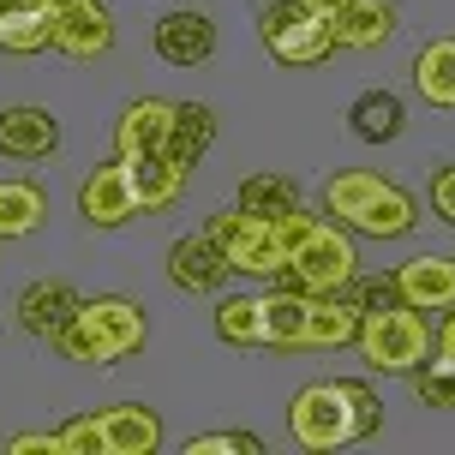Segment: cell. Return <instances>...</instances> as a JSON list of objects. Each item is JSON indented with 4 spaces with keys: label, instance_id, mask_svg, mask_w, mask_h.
I'll return each instance as SVG.
<instances>
[{
    "label": "cell",
    "instance_id": "obj_1",
    "mask_svg": "<svg viewBox=\"0 0 455 455\" xmlns=\"http://www.w3.org/2000/svg\"><path fill=\"white\" fill-rule=\"evenodd\" d=\"M288 432L299 450H347L384 432V402L354 378H330V384H306L288 402Z\"/></svg>",
    "mask_w": 455,
    "mask_h": 455
},
{
    "label": "cell",
    "instance_id": "obj_2",
    "mask_svg": "<svg viewBox=\"0 0 455 455\" xmlns=\"http://www.w3.org/2000/svg\"><path fill=\"white\" fill-rule=\"evenodd\" d=\"M150 336V323H144V306L120 294H96V299H78V312H72L60 330H54V347L67 354V360H84V365H114L138 354Z\"/></svg>",
    "mask_w": 455,
    "mask_h": 455
},
{
    "label": "cell",
    "instance_id": "obj_3",
    "mask_svg": "<svg viewBox=\"0 0 455 455\" xmlns=\"http://www.w3.org/2000/svg\"><path fill=\"white\" fill-rule=\"evenodd\" d=\"M360 275V251L347 240L341 222H312L288 246V264H282V288H299V294H341L347 282Z\"/></svg>",
    "mask_w": 455,
    "mask_h": 455
},
{
    "label": "cell",
    "instance_id": "obj_4",
    "mask_svg": "<svg viewBox=\"0 0 455 455\" xmlns=\"http://www.w3.org/2000/svg\"><path fill=\"white\" fill-rule=\"evenodd\" d=\"M354 341H360L371 371H413L419 360H432V323H426V312H413V306L365 312Z\"/></svg>",
    "mask_w": 455,
    "mask_h": 455
},
{
    "label": "cell",
    "instance_id": "obj_5",
    "mask_svg": "<svg viewBox=\"0 0 455 455\" xmlns=\"http://www.w3.org/2000/svg\"><path fill=\"white\" fill-rule=\"evenodd\" d=\"M258 36L270 48V60H282V67H318V60L336 54L330 19L312 12V6H299V0H270L258 12Z\"/></svg>",
    "mask_w": 455,
    "mask_h": 455
},
{
    "label": "cell",
    "instance_id": "obj_6",
    "mask_svg": "<svg viewBox=\"0 0 455 455\" xmlns=\"http://www.w3.org/2000/svg\"><path fill=\"white\" fill-rule=\"evenodd\" d=\"M210 240L222 246L234 275H282V264H288L282 222H264V216H251V210H240V204L222 210V216L210 222Z\"/></svg>",
    "mask_w": 455,
    "mask_h": 455
},
{
    "label": "cell",
    "instance_id": "obj_7",
    "mask_svg": "<svg viewBox=\"0 0 455 455\" xmlns=\"http://www.w3.org/2000/svg\"><path fill=\"white\" fill-rule=\"evenodd\" d=\"M12 312H19V330H24V336L54 341V330L78 312V288H72L67 275H36V282H24V288H19Z\"/></svg>",
    "mask_w": 455,
    "mask_h": 455
},
{
    "label": "cell",
    "instance_id": "obj_8",
    "mask_svg": "<svg viewBox=\"0 0 455 455\" xmlns=\"http://www.w3.org/2000/svg\"><path fill=\"white\" fill-rule=\"evenodd\" d=\"M156 54L168 60V67H204L210 54H216V24H210V12H198V6H174V12H162L156 19Z\"/></svg>",
    "mask_w": 455,
    "mask_h": 455
},
{
    "label": "cell",
    "instance_id": "obj_9",
    "mask_svg": "<svg viewBox=\"0 0 455 455\" xmlns=\"http://www.w3.org/2000/svg\"><path fill=\"white\" fill-rule=\"evenodd\" d=\"M78 210H84V222H91V228L132 222V216H138V192H132L126 162H102L96 174H84V186H78Z\"/></svg>",
    "mask_w": 455,
    "mask_h": 455
},
{
    "label": "cell",
    "instance_id": "obj_10",
    "mask_svg": "<svg viewBox=\"0 0 455 455\" xmlns=\"http://www.w3.org/2000/svg\"><path fill=\"white\" fill-rule=\"evenodd\" d=\"M228 258L222 246L210 240V234H180L174 246H168V282L180 288V294H216L228 282Z\"/></svg>",
    "mask_w": 455,
    "mask_h": 455
},
{
    "label": "cell",
    "instance_id": "obj_11",
    "mask_svg": "<svg viewBox=\"0 0 455 455\" xmlns=\"http://www.w3.org/2000/svg\"><path fill=\"white\" fill-rule=\"evenodd\" d=\"M395 294L413 312H450L455 306V258H437V251H419L395 270Z\"/></svg>",
    "mask_w": 455,
    "mask_h": 455
},
{
    "label": "cell",
    "instance_id": "obj_12",
    "mask_svg": "<svg viewBox=\"0 0 455 455\" xmlns=\"http://www.w3.org/2000/svg\"><path fill=\"white\" fill-rule=\"evenodd\" d=\"M60 144V120L36 102H19V108H0V156L12 162H43L54 156Z\"/></svg>",
    "mask_w": 455,
    "mask_h": 455
},
{
    "label": "cell",
    "instance_id": "obj_13",
    "mask_svg": "<svg viewBox=\"0 0 455 455\" xmlns=\"http://www.w3.org/2000/svg\"><path fill=\"white\" fill-rule=\"evenodd\" d=\"M126 162V174H132V192H138V210H174L186 192V174L180 162L168 156V150H144V156H120Z\"/></svg>",
    "mask_w": 455,
    "mask_h": 455
},
{
    "label": "cell",
    "instance_id": "obj_14",
    "mask_svg": "<svg viewBox=\"0 0 455 455\" xmlns=\"http://www.w3.org/2000/svg\"><path fill=\"white\" fill-rule=\"evenodd\" d=\"M54 48L72 54V60H96V54H108L114 48V19L102 0H84V6H72L54 19Z\"/></svg>",
    "mask_w": 455,
    "mask_h": 455
},
{
    "label": "cell",
    "instance_id": "obj_15",
    "mask_svg": "<svg viewBox=\"0 0 455 455\" xmlns=\"http://www.w3.org/2000/svg\"><path fill=\"white\" fill-rule=\"evenodd\" d=\"M168 120H174V102H162V96H138V102H126L120 120H114V150H120V156L162 150V144H168Z\"/></svg>",
    "mask_w": 455,
    "mask_h": 455
},
{
    "label": "cell",
    "instance_id": "obj_16",
    "mask_svg": "<svg viewBox=\"0 0 455 455\" xmlns=\"http://www.w3.org/2000/svg\"><path fill=\"white\" fill-rule=\"evenodd\" d=\"M54 48V12L43 0H0V54H43Z\"/></svg>",
    "mask_w": 455,
    "mask_h": 455
},
{
    "label": "cell",
    "instance_id": "obj_17",
    "mask_svg": "<svg viewBox=\"0 0 455 455\" xmlns=\"http://www.w3.org/2000/svg\"><path fill=\"white\" fill-rule=\"evenodd\" d=\"M102 443H108V455H156L162 419L144 402H120V408L102 413Z\"/></svg>",
    "mask_w": 455,
    "mask_h": 455
},
{
    "label": "cell",
    "instance_id": "obj_18",
    "mask_svg": "<svg viewBox=\"0 0 455 455\" xmlns=\"http://www.w3.org/2000/svg\"><path fill=\"white\" fill-rule=\"evenodd\" d=\"M402 126H408V102L395 91H360L347 102V132L360 144H389V138H402Z\"/></svg>",
    "mask_w": 455,
    "mask_h": 455
},
{
    "label": "cell",
    "instance_id": "obj_19",
    "mask_svg": "<svg viewBox=\"0 0 455 455\" xmlns=\"http://www.w3.org/2000/svg\"><path fill=\"white\" fill-rule=\"evenodd\" d=\"M210 144H216V108L210 102H174V120H168V156L180 162V168H198L210 156Z\"/></svg>",
    "mask_w": 455,
    "mask_h": 455
},
{
    "label": "cell",
    "instance_id": "obj_20",
    "mask_svg": "<svg viewBox=\"0 0 455 455\" xmlns=\"http://www.w3.org/2000/svg\"><path fill=\"white\" fill-rule=\"evenodd\" d=\"M413 222H419V204H413L408 186L384 180L378 186V198L354 216V234H371V240H402V234H413Z\"/></svg>",
    "mask_w": 455,
    "mask_h": 455
},
{
    "label": "cell",
    "instance_id": "obj_21",
    "mask_svg": "<svg viewBox=\"0 0 455 455\" xmlns=\"http://www.w3.org/2000/svg\"><path fill=\"white\" fill-rule=\"evenodd\" d=\"M330 30H336V48H384L395 36V6L389 0H354L330 19Z\"/></svg>",
    "mask_w": 455,
    "mask_h": 455
},
{
    "label": "cell",
    "instance_id": "obj_22",
    "mask_svg": "<svg viewBox=\"0 0 455 455\" xmlns=\"http://www.w3.org/2000/svg\"><path fill=\"white\" fill-rule=\"evenodd\" d=\"M360 330V306L347 294H312L306 299V347H347Z\"/></svg>",
    "mask_w": 455,
    "mask_h": 455
},
{
    "label": "cell",
    "instance_id": "obj_23",
    "mask_svg": "<svg viewBox=\"0 0 455 455\" xmlns=\"http://www.w3.org/2000/svg\"><path fill=\"white\" fill-rule=\"evenodd\" d=\"M48 222V192L36 180H0V240H24Z\"/></svg>",
    "mask_w": 455,
    "mask_h": 455
},
{
    "label": "cell",
    "instance_id": "obj_24",
    "mask_svg": "<svg viewBox=\"0 0 455 455\" xmlns=\"http://www.w3.org/2000/svg\"><path fill=\"white\" fill-rule=\"evenodd\" d=\"M413 91L426 96L432 108H455V36H437V43L419 48V60H413Z\"/></svg>",
    "mask_w": 455,
    "mask_h": 455
},
{
    "label": "cell",
    "instance_id": "obj_25",
    "mask_svg": "<svg viewBox=\"0 0 455 455\" xmlns=\"http://www.w3.org/2000/svg\"><path fill=\"white\" fill-rule=\"evenodd\" d=\"M306 299L299 288L264 294V347H306Z\"/></svg>",
    "mask_w": 455,
    "mask_h": 455
},
{
    "label": "cell",
    "instance_id": "obj_26",
    "mask_svg": "<svg viewBox=\"0 0 455 455\" xmlns=\"http://www.w3.org/2000/svg\"><path fill=\"white\" fill-rule=\"evenodd\" d=\"M216 336L228 347H264V299L258 294H222L216 299Z\"/></svg>",
    "mask_w": 455,
    "mask_h": 455
},
{
    "label": "cell",
    "instance_id": "obj_27",
    "mask_svg": "<svg viewBox=\"0 0 455 455\" xmlns=\"http://www.w3.org/2000/svg\"><path fill=\"white\" fill-rule=\"evenodd\" d=\"M234 204L251 210V216H264V222H282L288 210H299V186L288 180V174H246Z\"/></svg>",
    "mask_w": 455,
    "mask_h": 455
},
{
    "label": "cell",
    "instance_id": "obj_28",
    "mask_svg": "<svg viewBox=\"0 0 455 455\" xmlns=\"http://www.w3.org/2000/svg\"><path fill=\"white\" fill-rule=\"evenodd\" d=\"M378 186H384V174H371V168H341L336 180L323 186V210H330L341 228H354V216L378 198Z\"/></svg>",
    "mask_w": 455,
    "mask_h": 455
},
{
    "label": "cell",
    "instance_id": "obj_29",
    "mask_svg": "<svg viewBox=\"0 0 455 455\" xmlns=\"http://www.w3.org/2000/svg\"><path fill=\"white\" fill-rule=\"evenodd\" d=\"M413 395L437 413H455V360L437 354V360H419L413 365Z\"/></svg>",
    "mask_w": 455,
    "mask_h": 455
},
{
    "label": "cell",
    "instance_id": "obj_30",
    "mask_svg": "<svg viewBox=\"0 0 455 455\" xmlns=\"http://www.w3.org/2000/svg\"><path fill=\"white\" fill-rule=\"evenodd\" d=\"M54 437H60V455H108V443H102V419H96V413L67 419Z\"/></svg>",
    "mask_w": 455,
    "mask_h": 455
},
{
    "label": "cell",
    "instance_id": "obj_31",
    "mask_svg": "<svg viewBox=\"0 0 455 455\" xmlns=\"http://www.w3.org/2000/svg\"><path fill=\"white\" fill-rule=\"evenodd\" d=\"M186 455H264L258 432H210V437H186Z\"/></svg>",
    "mask_w": 455,
    "mask_h": 455
},
{
    "label": "cell",
    "instance_id": "obj_32",
    "mask_svg": "<svg viewBox=\"0 0 455 455\" xmlns=\"http://www.w3.org/2000/svg\"><path fill=\"white\" fill-rule=\"evenodd\" d=\"M341 294L360 306V318H365V312H389V306H402V294H395V275H371V282H360V275H354Z\"/></svg>",
    "mask_w": 455,
    "mask_h": 455
},
{
    "label": "cell",
    "instance_id": "obj_33",
    "mask_svg": "<svg viewBox=\"0 0 455 455\" xmlns=\"http://www.w3.org/2000/svg\"><path fill=\"white\" fill-rule=\"evenodd\" d=\"M432 210H437V222L455 228V162L432 174Z\"/></svg>",
    "mask_w": 455,
    "mask_h": 455
},
{
    "label": "cell",
    "instance_id": "obj_34",
    "mask_svg": "<svg viewBox=\"0 0 455 455\" xmlns=\"http://www.w3.org/2000/svg\"><path fill=\"white\" fill-rule=\"evenodd\" d=\"M6 450H12V455H60V437H54V432H19Z\"/></svg>",
    "mask_w": 455,
    "mask_h": 455
},
{
    "label": "cell",
    "instance_id": "obj_35",
    "mask_svg": "<svg viewBox=\"0 0 455 455\" xmlns=\"http://www.w3.org/2000/svg\"><path fill=\"white\" fill-rule=\"evenodd\" d=\"M437 354L455 360V306H450V318H443V330H437Z\"/></svg>",
    "mask_w": 455,
    "mask_h": 455
},
{
    "label": "cell",
    "instance_id": "obj_36",
    "mask_svg": "<svg viewBox=\"0 0 455 455\" xmlns=\"http://www.w3.org/2000/svg\"><path fill=\"white\" fill-rule=\"evenodd\" d=\"M299 6H312V12H323V19H336L341 6H354V0H299Z\"/></svg>",
    "mask_w": 455,
    "mask_h": 455
},
{
    "label": "cell",
    "instance_id": "obj_37",
    "mask_svg": "<svg viewBox=\"0 0 455 455\" xmlns=\"http://www.w3.org/2000/svg\"><path fill=\"white\" fill-rule=\"evenodd\" d=\"M48 12H54V19H60V12H72V6H84V0H43Z\"/></svg>",
    "mask_w": 455,
    "mask_h": 455
}]
</instances>
